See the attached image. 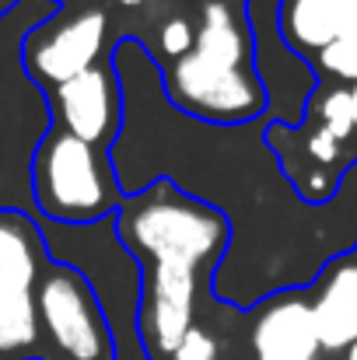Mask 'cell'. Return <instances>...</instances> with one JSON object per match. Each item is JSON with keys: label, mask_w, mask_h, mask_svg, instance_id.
Instances as JSON below:
<instances>
[{"label": "cell", "mask_w": 357, "mask_h": 360, "mask_svg": "<svg viewBox=\"0 0 357 360\" xmlns=\"http://www.w3.org/2000/svg\"><path fill=\"white\" fill-rule=\"evenodd\" d=\"M28 186L39 217L46 224L63 228H88L109 221L123 203L113 161H102L99 147L70 136L60 126H49L39 136L32 150Z\"/></svg>", "instance_id": "3957f363"}, {"label": "cell", "mask_w": 357, "mask_h": 360, "mask_svg": "<svg viewBox=\"0 0 357 360\" xmlns=\"http://www.w3.org/2000/svg\"><path fill=\"white\" fill-rule=\"evenodd\" d=\"M305 294L326 354H340L357 343V252H344L326 262Z\"/></svg>", "instance_id": "9c48e42d"}, {"label": "cell", "mask_w": 357, "mask_h": 360, "mask_svg": "<svg viewBox=\"0 0 357 360\" xmlns=\"http://www.w3.org/2000/svg\"><path fill=\"white\" fill-rule=\"evenodd\" d=\"M256 360H319L322 343L305 290H284L263 301L252 326Z\"/></svg>", "instance_id": "ba28073f"}, {"label": "cell", "mask_w": 357, "mask_h": 360, "mask_svg": "<svg viewBox=\"0 0 357 360\" xmlns=\"http://www.w3.org/2000/svg\"><path fill=\"white\" fill-rule=\"evenodd\" d=\"M106 35H109L106 11H81L67 21H56V25L46 21V25L32 28L21 42L25 74L39 88L53 91V88L88 74L92 67H99V56L106 49Z\"/></svg>", "instance_id": "8992f818"}, {"label": "cell", "mask_w": 357, "mask_h": 360, "mask_svg": "<svg viewBox=\"0 0 357 360\" xmlns=\"http://www.w3.org/2000/svg\"><path fill=\"white\" fill-rule=\"evenodd\" d=\"M319 70L326 77H337L340 84L354 88L357 84V39H337L333 46H326L319 53Z\"/></svg>", "instance_id": "7c38bea8"}, {"label": "cell", "mask_w": 357, "mask_h": 360, "mask_svg": "<svg viewBox=\"0 0 357 360\" xmlns=\"http://www.w3.org/2000/svg\"><path fill=\"white\" fill-rule=\"evenodd\" d=\"M280 35L294 53H322L340 39V0H280Z\"/></svg>", "instance_id": "30bf717a"}, {"label": "cell", "mask_w": 357, "mask_h": 360, "mask_svg": "<svg viewBox=\"0 0 357 360\" xmlns=\"http://www.w3.org/2000/svg\"><path fill=\"white\" fill-rule=\"evenodd\" d=\"M116 235L140 266V343L154 357H172L196 326L200 280L211 283L232 248V224L175 182L158 179L154 186L123 196Z\"/></svg>", "instance_id": "6da1fadb"}, {"label": "cell", "mask_w": 357, "mask_h": 360, "mask_svg": "<svg viewBox=\"0 0 357 360\" xmlns=\"http://www.w3.org/2000/svg\"><path fill=\"white\" fill-rule=\"evenodd\" d=\"M49 266L42 224L18 210L0 207V354H25L42 340L35 287Z\"/></svg>", "instance_id": "5b68a950"}, {"label": "cell", "mask_w": 357, "mask_h": 360, "mask_svg": "<svg viewBox=\"0 0 357 360\" xmlns=\"http://www.w3.org/2000/svg\"><path fill=\"white\" fill-rule=\"evenodd\" d=\"M158 39H161V53L175 63V60H182L186 53H193V46H196V28L189 25V18H168V21L161 25Z\"/></svg>", "instance_id": "4fadbf2b"}, {"label": "cell", "mask_w": 357, "mask_h": 360, "mask_svg": "<svg viewBox=\"0 0 357 360\" xmlns=\"http://www.w3.org/2000/svg\"><path fill=\"white\" fill-rule=\"evenodd\" d=\"M305 154L319 165V168H333L340 161V140H333L326 129H315L305 143Z\"/></svg>", "instance_id": "9a60e30c"}, {"label": "cell", "mask_w": 357, "mask_h": 360, "mask_svg": "<svg viewBox=\"0 0 357 360\" xmlns=\"http://www.w3.org/2000/svg\"><path fill=\"white\" fill-rule=\"evenodd\" d=\"M46 105L60 129L92 147H113L123 129V88L113 63L46 91Z\"/></svg>", "instance_id": "52a82bcc"}, {"label": "cell", "mask_w": 357, "mask_h": 360, "mask_svg": "<svg viewBox=\"0 0 357 360\" xmlns=\"http://www.w3.org/2000/svg\"><path fill=\"white\" fill-rule=\"evenodd\" d=\"M35 311L56 360H116V329L81 269L49 259L35 287Z\"/></svg>", "instance_id": "277c9868"}, {"label": "cell", "mask_w": 357, "mask_h": 360, "mask_svg": "<svg viewBox=\"0 0 357 360\" xmlns=\"http://www.w3.org/2000/svg\"><path fill=\"white\" fill-rule=\"evenodd\" d=\"M340 39H357V0H340Z\"/></svg>", "instance_id": "2e32d148"}, {"label": "cell", "mask_w": 357, "mask_h": 360, "mask_svg": "<svg viewBox=\"0 0 357 360\" xmlns=\"http://www.w3.org/2000/svg\"><path fill=\"white\" fill-rule=\"evenodd\" d=\"M351 98H354V120H357V84L351 88Z\"/></svg>", "instance_id": "d6986e66"}, {"label": "cell", "mask_w": 357, "mask_h": 360, "mask_svg": "<svg viewBox=\"0 0 357 360\" xmlns=\"http://www.w3.org/2000/svg\"><path fill=\"white\" fill-rule=\"evenodd\" d=\"M315 120H319V129H326L333 140H347L357 129L354 120V98H351V88L340 84V88H330L322 91L319 105H315Z\"/></svg>", "instance_id": "8fae6325"}, {"label": "cell", "mask_w": 357, "mask_h": 360, "mask_svg": "<svg viewBox=\"0 0 357 360\" xmlns=\"http://www.w3.org/2000/svg\"><path fill=\"white\" fill-rule=\"evenodd\" d=\"M218 354H221L218 340H214L207 329L193 326V329L182 336V343L172 350V357L168 360H218Z\"/></svg>", "instance_id": "5bb4252c"}, {"label": "cell", "mask_w": 357, "mask_h": 360, "mask_svg": "<svg viewBox=\"0 0 357 360\" xmlns=\"http://www.w3.org/2000/svg\"><path fill=\"white\" fill-rule=\"evenodd\" d=\"M119 4H123V7H130V11H133V7H140V4H144V0H119Z\"/></svg>", "instance_id": "ac0fdd59"}, {"label": "cell", "mask_w": 357, "mask_h": 360, "mask_svg": "<svg viewBox=\"0 0 357 360\" xmlns=\"http://www.w3.org/2000/svg\"><path fill=\"white\" fill-rule=\"evenodd\" d=\"M165 98L182 116L207 126H249L270 116L263 81L252 67V32L232 4L207 0L196 46L161 70Z\"/></svg>", "instance_id": "7a4b0ae2"}, {"label": "cell", "mask_w": 357, "mask_h": 360, "mask_svg": "<svg viewBox=\"0 0 357 360\" xmlns=\"http://www.w3.org/2000/svg\"><path fill=\"white\" fill-rule=\"evenodd\" d=\"M344 360H357V343H351V347L344 350Z\"/></svg>", "instance_id": "e0dca14e"}, {"label": "cell", "mask_w": 357, "mask_h": 360, "mask_svg": "<svg viewBox=\"0 0 357 360\" xmlns=\"http://www.w3.org/2000/svg\"><path fill=\"white\" fill-rule=\"evenodd\" d=\"M4 11H7V0H0V14H4Z\"/></svg>", "instance_id": "ffe728a7"}]
</instances>
